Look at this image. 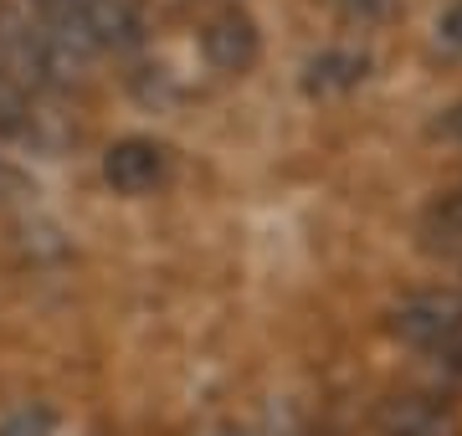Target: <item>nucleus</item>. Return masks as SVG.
I'll use <instances>...</instances> for the list:
<instances>
[{"instance_id":"11","label":"nucleus","mask_w":462,"mask_h":436,"mask_svg":"<svg viewBox=\"0 0 462 436\" xmlns=\"http://www.w3.org/2000/svg\"><path fill=\"white\" fill-rule=\"evenodd\" d=\"M401 0H339V16L355 21V26H375V21L396 16Z\"/></svg>"},{"instance_id":"6","label":"nucleus","mask_w":462,"mask_h":436,"mask_svg":"<svg viewBox=\"0 0 462 436\" xmlns=\"http://www.w3.org/2000/svg\"><path fill=\"white\" fill-rule=\"evenodd\" d=\"M375 436H462V411L442 390H391L370 411Z\"/></svg>"},{"instance_id":"8","label":"nucleus","mask_w":462,"mask_h":436,"mask_svg":"<svg viewBox=\"0 0 462 436\" xmlns=\"http://www.w3.org/2000/svg\"><path fill=\"white\" fill-rule=\"evenodd\" d=\"M421 247L437 257H462V185L427 205V216H421Z\"/></svg>"},{"instance_id":"3","label":"nucleus","mask_w":462,"mask_h":436,"mask_svg":"<svg viewBox=\"0 0 462 436\" xmlns=\"http://www.w3.org/2000/svg\"><path fill=\"white\" fill-rule=\"evenodd\" d=\"M32 5L88 57H129L149 36L139 0H32Z\"/></svg>"},{"instance_id":"1","label":"nucleus","mask_w":462,"mask_h":436,"mask_svg":"<svg viewBox=\"0 0 462 436\" xmlns=\"http://www.w3.org/2000/svg\"><path fill=\"white\" fill-rule=\"evenodd\" d=\"M88 62L93 57L67 41L32 0H0V68L26 93H78Z\"/></svg>"},{"instance_id":"4","label":"nucleus","mask_w":462,"mask_h":436,"mask_svg":"<svg viewBox=\"0 0 462 436\" xmlns=\"http://www.w3.org/2000/svg\"><path fill=\"white\" fill-rule=\"evenodd\" d=\"M196 47H200V62L221 77H247L257 62H263V26L252 16L247 5H216L211 16L200 21L196 32Z\"/></svg>"},{"instance_id":"7","label":"nucleus","mask_w":462,"mask_h":436,"mask_svg":"<svg viewBox=\"0 0 462 436\" xmlns=\"http://www.w3.org/2000/svg\"><path fill=\"white\" fill-rule=\"evenodd\" d=\"M370 83V51H355V47H324L314 51L303 72H298V87L303 98H349L355 87Z\"/></svg>"},{"instance_id":"12","label":"nucleus","mask_w":462,"mask_h":436,"mask_svg":"<svg viewBox=\"0 0 462 436\" xmlns=\"http://www.w3.org/2000/svg\"><path fill=\"white\" fill-rule=\"evenodd\" d=\"M437 139H447V144H462V98L442 108V118H437Z\"/></svg>"},{"instance_id":"13","label":"nucleus","mask_w":462,"mask_h":436,"mask_svg":"<svg viewBox=\"0 0 462 436\" xmlns=\"http://www.w3.org/2000/svg\"><path fill=\"white\" fill-rule=\"evenodd\" d=\"M457 268H462V257H457Z\"/></svg>"},{"instance_id":"2","label":"nucleus","mask_w":462,"mask_h":436,"mask_svg":"<svg viewBox=\"0 0 462 436\" xmlns=\"http://www.w3.org/2000/svg\"><path fill=\"white\" fill-rule=\"evenodd\" d=\"M380 329L427 365L431 390H462V287H411L401 293Z\"/></svg>"},{"instance_id":"9","label":"nucleus","mask_w":462,"mask_h":436,"mask_svg":"<svg viewBox=\"0 0 462 436\" xmlns=\"http://www.w3.org/2000/svg\"><path fill=\"white\" fill-rule=\"evenodd\" d=\"M36 134V114H32V93L0 68V144H26Z\"/></svg>"},{"instance_id":"5","label":"nucleus","mask_w":462,"mask_h":436,"mask_svg":"<svg viewBox=\"0 0 462 436\" xmlns=\"http://www.w3.org/2000/svg\"><path fill=\"white\" fill-rule=\"evenodd\" d=\"M98 169H103V185L114 195L139 201V195H160L175 180V150L160 144V139H149V134H124L103 150Z\"/></svg>"},{"instance_id":"10","label":"nucleus","mask_w":462,"mask_h":436,"mask_svg":"<svg viewBox=\"0 0 462 436\" xmlns=\"http://www.w3.org/2000/svg\"><path fill=\"white\" fill-rule=\"evenodd\" d=\"M431 51L442 62H462V0H447L431 21Z\"/></svg>"}]
</instances>
